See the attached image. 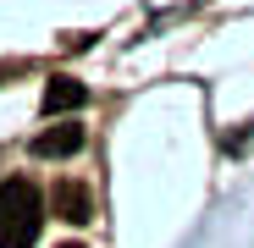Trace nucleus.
<instances>
[{
    "instance_id": "3",
    "label": "nucleus",
    "mask_w": 254,
    "mask_h": 248,
    "mask_svg": "<svg viewBox=\"0 0 254 248\" xmlns=\"http://www.w3.org/2000/svg\"><path fill=\"white\" fill-rule=\"evenodd\" d=\"M83 149V127H72V121H56V127H45L33 138V154L39 160H56V154H77Z\"/></svg>"
},
{
    "instance_id": "1",
    "label": "nucleus",
    "mask_w": 254,
    "mask_h": 248,
    "mask_svg": "<svg viewBox=\"0 0 254 248\" xmlns=\"http://www.w3.org/2000/svg\"><path fill=\"white\" fill-rule=\"evenodd\" d=\"M45 226V198L33 182H6L0 188V248H33Z\"/></svg>"
},
{
    "instance_id": "5",
    "label": "nucleus",
    "mask_w": 254,
    "mask_h": 248,
    "mask_svg": "<svg viewBox=\"0 0 254 248\" xmlns=\"http://www.w3.org/2000/svg\"><path fill=\"white\" fill-rule=\"evenodd\" d=\"M61 248H83V243H61Z\"/></svg>"
},
{
    "instance_id": "6",
    "label": "nucleus",
    "mask_w": 254,
    "mask_h": 248,
    "mask_svg": "<svg viewBox=\"0 0 254 248\" xmlns=\"http://www.w3.org/2000/svg\"><path fill=\"white\" fill-rule=\"evenodd\" d=\"M0 77H6V72H0Z\"/></svg>"
},
{
    "instance_id": "2",
    "label": "nucleus",
    "mask_w": 254,
    "mask_h": 248,
    "mask_svg": "<svg viewBox=\"0 0 254 248\" xmlns=\"http://www.w3.org/2000/svg\"><path fill=\"white\" fill-rule=\"evenodd\" d=\"M50 204H56V215L72 221V226H89V221H94V198H89L83 182H61V188L50 193Z\"/></svg>"
},
{
    "instance_id": "4",
    "label": "nucleus",
    "mask_w": 254,
    "mask_h": 248,
    "mask_svg": "<svg viewBox=\"0 0 254 248\" xmlns=\"http://www.w3.org/2000/svg\"><path fill=\"white\" fill-rule=\"evenodd\" d=\"M89 105V89L77 77H50L45 83V116H61V110H83Z\"/></svg>"
}]
</instances>
